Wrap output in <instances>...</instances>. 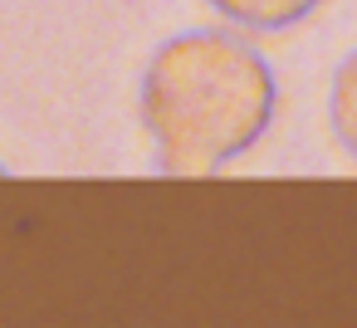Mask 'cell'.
I'll list each match as a JSON object with an SVG mask.
<instances>
[{
    "instance_id": "cell-1",
    "label": "cell",
    "mask_w": 357,
    "mask_h": 328,
    "mask_svg": "<svg viewBox=\"0 0 357 328\" xmlns=\"http://www.w3.org/2000/svg\"><path fill=\"white\" fill-rule=\"evenodd\" d=\"M269 59L235 30H181L142 69V128L167 177H211L274 123Z\"/></svg>"
},
{
    "instance_id": "cell-2",
    "label": "cell",
    "mask_w": 357,
    "mask_h": 328,
    "mask_svg": "<svg viewBox=\"0 0 357 328\" xmlns=\"http://www.w3.org/2000/svg\"><path fill=\"white\" fill-rule=\"evenodd\" d=\"M215 15H225L240 30H294L298 20H308L323 0H206Z\"/></svg>"
},
{
    "instance_id": "cell-3",
    "label": "cell",
    "mask_w": 357,
    "mask_h": 328,
    "mask_svg": "<svg viewBox=\"0 0 357 328\" xmlns=\"http://www.w3.org/2000/svg\"><path fill=\"white\" fill-rule=\"evenodd\" d=\"M328 123H333V137L342 142V152L357 157V50L333 69V84H328Z\"/></svg>"
}]
</instances>
